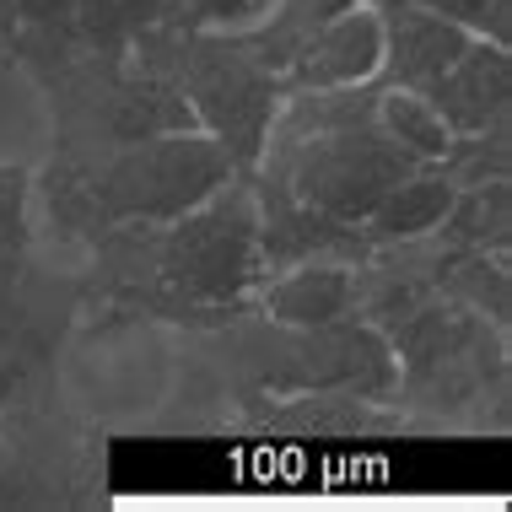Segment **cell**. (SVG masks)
Listing matches in <instances>:
<instances>
[{"mask_svg": "<svg viewBox=\"0 0 512 512\" xmlns=\"http://www.w3.org/2000/svg\"><path fill=\"white\" fill-rule=\"evenodd\" d=\"M265 243H259V200L248 173L227 178L195 211L173 216L151 232V265L141 302H157L173 318L184 313H221L265 281Z\"/></svg>", "mask_w": 512, "mask_h": 512, "instance_id": "obj_1", "label": "cell"}, {"mask_svg": "<svg viewBox=\"0 0 512 512\" xmlns=\"http://www.w3.org/2000/svg\"><path fill=\"white\" fill-rule=\"evenodd\" d=\"M227 178H238V168L205 130H168L92 162V195H98V216L108 232L168 227L173 216L216 195Z\"/></svg>", "mask_w": 512, "mask_h": 512, "instance_id": "obj_2", "label": "cell"}, {"mask_svg": "<svg viewBox=\"0 0 512 512\" xmlns=\"http://www.w3.org/2000/svg\"><path fill=\"white\" fill-rule=\"evenodd\" d=\"M178 92L195 108V124L227 151L238 173L265 157L286 81L270 65H259L232 33H184L178 27Z\"/></svg>", "mask_w": 512, "mask_h": 512, "instance_id": "obj_3", "label": "cell"}, {"mask_svg": "<svg viewBox=\"0 0 512 512\" xmlns=\"http://www.w3.org/2000/svg\"><path fill=\"white\" fill-rule=\"evenodd\" d=\"M389 351L405 394L480 399L486 372H502V329L464 302L432 292L389 329Z\"/></svg>", "mask_w": 512, "mask_h": 512, "instance_id": "obj_4", "label": "cell"}, {"mask_svg": "<svg viewBox=\"0 0 512 512\" xmlns=\"http://www.w3.org/2000/svg\"><path fill=\"white\" fill-rule=\"evenodd\" d=\"M383 65V17L356 0L351 11L329 17L302 44V54L286 65V92H335V87H367Z\"/></svg>", "mask_w": 512, "mask_h": 512, "instance_id": "obj_5", "label": "cell"}, {"mask_svg": "<svg viewBox=\"0 0 512 512\" xmlns=\"http://www.w3.org/2000/svg\"><path fill=\"white\" fill-rule=\"evenodd\" d=\"M426 98L453 135H480L507 119L512 108V54L496 38H469L464 54L437 81H426Z\"/></svg>", "mask_w": 512, "mask_h": 512, "instance_id": "obj_6", "label": "cell"}, {"mask_svg": "<svg viewBox=\"0 0 512 512\" xmlns=\"http://www.w3.org/2000/svg\"><path fill=\"white\" fill-rule=\"evenodd\" d=\"M378 17H383V65H378L383 87L421 92L426 81H437L464 54L469 38H475L464 22L442 17V11L421 6V0L389 6V11H378Z\"/></svg>", "mask_w": 512, "mask_h": 512, "instance_id": "obj_7", "label": "cell"}, {"mask_svg": "<svg viewBox=\"0 0 512 512\" xmlns=\"http://www.w3.org/2000/svg\"><path fill=\"white\" fill-rule=\"evenodd\" d=\"M259 302H265L270 324L281 329H324L356 313V265L345 259H302V265L270 270L259 281Z\"/></svg>", "mask_w": 512, "mask_h": 512, "instance_id": "obj_8", "label": "cell"}, {"mask_svg": "<svg viewBox=\"0 0 512 512\" xmlns=\"http://www.w3.org/2000/svg\"><path fill=\"white\" fill-rule=\"evenodd\" d=\"M453 178L437 168V162H421L415 173H405L399 184L372 205V216L362 221V238L367 243H415V238H432L442 227L453 205Z\"/></svg>", "mask_w": 512, "mask_h": 512, "instance_id": "obj_9", "label": "cell"}, {"mask_svg": "<svg viewBox=\"0 0 512 512\" xmlns=\"http://www.w3.org/2000/svg\"><path fill=\"white\" fill-rule=\"evenodd\" d=\"M437 292L453 297V302H464V308H475L480 318H491L496 329H507V308H512L507 254L437 243Z\"/></svg>", "mask_w": 512, "mask_h": 512, "instance_id": "obj_10", "label": "cell"}, {"mask_svg": "<svg viewBox=\"0 0 512 512\" xmlns=\"http://www.w3.org/2000/svg\"><path fill=\"white\" fill-rule=\"evenodd\" d=\"M351 6L356 0H270L265 17L254 27H243V33H232V38H238L259 65H270L275 76H286V65L302 54V44H308L329 17H340V11H351Z\"/></svg>", "mask_w": 512, "mask_h": 512, "instance_id": "obj_11", "label": "cell"}, {"mask_svg": "<svg viewBox=\"0 0 512 512\" xmlns=\"http://www.w3.org/2000/svg\"><path fill=\"white\" fill-rule=\"evenodd\" d=\"M448 248H491L507 254L512 243V178H486V184H459L453 205L432 232Z\"/></svg>", "mask_w": 512, "mask_h": 512, "instance_id": "obj_12", "label": "cell"}, {"mask_svg": "<svg viewBox=\"0 0 512 512\" xmlns=\"http://www.w3.org/2000/svg\"><path fill=\"white\" fill-rule=\"evenodd\" d=\"M372 119L378 130L399 141L415 162H442V151L453 146V130L442 124V114L432 108L426 92H410V87H383L378 81V103H372Z\"/></svg>", "mask_w": 512, "mask_h": 512, "instance_id": "obj_13", "label": "cell"}, {"mask_svg": "<svg viewBox=\"0 0 512 512\" xmlns=\"http://www.w3.org/2000/svg\"><path fill=\"white\" fill-rule=\"evenodd\" d=\"M157 22H162V0H76L81 54H124Z\"/></svg>", "mask_w": 512, "mask_h": 512, "instance_id": "obj_14", "label": "cell"}, {"mask_svg": "<svg viewBox=\"0 0 512 512\" xmlns=\"http://www.w3.org/2000/svg\"><path fill=\"white\" fill-rule=\"evenodd\" d=\"M6 17L17 27L22 49L44 65L81 54L76 44V0H6Z\"/></svg>", "mask_w": 512, "mask_h": 512, "instance_id": "obj_15", "label": "cell"}, {"mask_svg": "<svg viewBox=\"0 0 512 512\" xmlns=\"http://www.w3.org/2000/svg\"><path fill=\"white\" fill-rule=\"evenodd\" d=\"M453 184H486V178H512V146H507V119L480 135H453V146L437 162Z\"/></svg>", "mask_w": 512, "mask_h": 512, "instance_id": "obj_16", "label": "cell"}, {"mask_svg": "<svg viewBox=\"0 0 512 512\" xmlns=\"http://www.w3.org/2000/svg\"><path fill=\"white\" fill-rule=\"evenodd\" d=\"M270 11V0H162V22L184 33H243Z\"/></svg>", "mask_w": 512, "mask_h": 512, "instance_id": "obj_17", "label": "cell"}, {"mask_svg": "<svg viewBox=\"0 0 512 512\" xmlns=\"http://www.w3.org/2000/svg\"><path fill=\"white\" fill-rule=\"evenodd\" d=\"M27 356V302H22V254L0 259V378Z\"/></svg>", "mask_w": 512, "mask_h": 512, "instance_id": "obj_18", "label": "cell"}, {"mask_svg": "<svg viewBox=\"0 0 512 512\" xmlns=\"http://www.w3.org/2000/svg\"><path fill=\"white\" fill-rule=\"evenodd\" d=\"M27 216H33V173L0 168V259L27 254V238H33Z\"/></svg>", "mask_w": 512, "mask_h": 512, "instance_id": "obj_19", "label": "cell"}, {"mask_svg": "<svg viewBox=\"0 0 512 512\" xmlns=\"http://www.w3.org/2000/svg\"><path fill=\"white\" fill-rule=\"evenodd\" d=\"M421 6L442 11V17L464 22L469 33L496 38V44H512V0H421Z\"/></svg>", "mask_w": 512, "mask_h": 512, "instance_id": "obj_20", "label": "cell"}, {"mask_svg": "<svg viewBox=\"0 0 512 512\" xmlns=\"http://www.w3.org/2000/svg\"><path fill=\"white\" fill-rule=\"evenodd\" d=\"M362 6H372V11H389V6H405V0H362Z\"/></svg>", "mask_w": 512, "mask_h": 512, "instance_id": "obj_21", "label": "cell"}]
</instances>
